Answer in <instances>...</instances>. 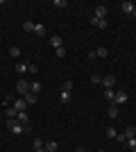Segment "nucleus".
Returning a JSON list of instances; mask_svg holds the SVG:
<instances>
[{
    "mask_svg": "<svg viewBox=\"0 0 136 152\" xmlns=\"http://www.w3.org/2000/svg\"><path fill=\"white\" fill-rule=\"evenodd\" d=\"M113 98H116V91H113V89H104V100L109 102V104L113 102Z\"/></svg>",
    "mask_w": 136,
    "mask_h": 152,
    "instance_id": "obj_14",
    "label": "nucleus"
},
{
    "mask_svg": "<svg viewBox=\"0 0 136 152\" xmlns=\"http://www.w3.org/2000/svg\"><path fill=\"white\" fill-rule=\"evenodd\" d=\"M9 55H12L14 59H18V57H20V48H18V45H14V48H9Z\"/></svg>",
    "mask_w": 136,
    "mask_h": 152,
    "instance_id": "obj_20",
    "label": "nucleus"
},
{
    "mask_svg": "<svg viewBox=\"0 0 136 152\" xmlns=\"http://www.w3.org/2000/svg\"><path fill=\"white\" fill-rule=\"evenodd\" d=\"M116 82H118V80H116L113 75H104V77H102V84H104V89H113V86H116Z\"/></svg>",
    "mask_w": 136,
    "mask_h": 152,
    "instance_id": "obj_5",
    "label": "nucleus"
},
{
    "mask_svg": "<svg viewBox=\"0 0 136 152\" xmlns=\"http://www.w3.org/2000/svg\"><path fill=\"white\" fill-rule=\"evenodd\" d=\"M61 91H68V93H71L73 91V80H64V82H61Z\"/></svg>",
    "mask_w": 136,
    "mask_h": 152,
    "instance_id": "obj_18",
    "label": "nucleus"
},
{
    "mask_svg": "<svg viewBox=\"0 0 136 152\" xmlns=\"http://www.w3.org/2000/svg\"><path fill=\"white\" fill-rule=\"evenodd\" d=\"M50 45L55 48V50H57V48H61V45H64L61 37H59V34H52V37H50Z\"/></svg>",
    "mask_w": 136,
    "mask_h": 152,
    "instance_id": "obj_7",
    "label": "nucleus"
},
{
    "mask_svg": "<svg viewBox=\"0 0 136 152\" xmlns=\"http://www.w3.org/2000/svg\"><path fill=\"white\" fill-rule=\"evenodd\" d=\"M57 57H59V59L66 57V48H64V45H61V48H57Z\"/></svg>",
    "mask_w": 136,
    "mask_h": 152,
    "instance_id": "obj_29",
    "label": "nucleus"
},
{
    "mask_svg": "<svg viewBox=\"0 0 136 152\" xmlns=\"http://www.w3.org/2000/svg\"><path fill=\"white\" fill-rule=\"evenodd\" d=\"M34 34H36V37H45L48 32H45L43 25H39V23H36V25H34Z\"/></svg>",
    "mask_w": 136,
    "mask_h": 152,
    "instance_id": "obj_17",
    "label": "nucleus"
},
{
    "mask_svg": "<svg viewBox=\"0 0 136 152\" xmlns=\"http://www.w3.org/2000/svg\"><path fill=\"white\" fill-rule=\"evenodd\" d=\"M27 73L36 75V73H39V66H36V64H30V66H27Z\"/></svg>",
    "mask_w": 136,
    "mask_h": 152,
    "instance_id": "obj_25",
    "label": "nucleus"
},
{
    "mask_svg": "<svg viewBox=\"0 0 136 152\" xmlns=\"http://www.w3.org/2000/svg\"><path fill=\"white\" fill-rule=\"evenodd\" d=\"M43 148H45V143L36 136V139H34V152H36V150H43Z\"/></svg>",
    "mask_w": 136,
    "mask_h": 152,
    "instance_id": "obj_21",
    "label": "nucleus"
},
{
    "mask_svg": "<svg viewBox=\"0 0 136 152\" xmlns=\"http://www.w3.org/2000/svg\"><path fill=\"white\" fill-rule=\"evenodd\" d=\"M14 109L20 114V111H25V109H27V102L23 100V98H18V100H14Z\"/></svg>",
    "mask_w": 136,
    "mask_h": 152,
    "instance_id": "obj_8",
    "label": "nucleus"
},
{
    "mask_svg": "<svg viewBox=\"0 0 136 152\" xmlns=\"http://www.w3.org/2000/svg\"><path fill=\"white\" fill-rule=\"evenodd\" d=\"M120 7H123V12L127 14V16H129V14L134 12V7H136V5H134V2H129V0H125V2H123Z\"/></svg>",
    "mask_w": 136,
    "mask_h": 152,
    "instance_id": "obj_10",
    "label": "nucleus"
},
{
    "mask_svg": "<svg viewBox=\"0 0 136 152\" xmlns=\"http://www.w3.org/2000/svg\"><path fill=\"white\" fill-rule=\"evenodd\" d=\"M129 16H132V18H136V7H134V12H132V14H129Z\"/></svg>",
    "mask_w": 136,
    "mask_h": 152,
    "instance_id": "obj_32",
    "label": "nucleus"
},
{
    "mask_svg": "<svg viewBox=\"0 0 136 152\" xmlns=\"http://www.w3.org/2000/svg\"><path fill=\"white\" fill-rule=\"evenodd\" d=\"M34 25H36V23H32V20H25V23H23V30H25V32H34Z\"/></svg>",
    "mask_w": 136,
    "mask_h": 152,
    "instance_id": "obj_22",
    "label": "nucleus"
},
{
    "mask_svg": "<svg viewBox=\"0 0 136 152\" xmlns=\"http://www.w3.org/2000/svg\"><path fill=\"white\" fill-rule=\"evenodd\" d=\"M57 148H59L57 141H48V143H45V150L48 152H57Z\"/></svg>",
    "mask_w": 136,
    "mask_h": 152,
    "instance_id": "obj_16",
    "label": "nucleus"
},
{
    "mask_svg": "<svg viewBox=\"0 0 136 152\" xmlns=\"http://www.w3.org/2000/svg\"><path fill=\"white\" fill-rule=\"evenodd\" d=\"M127 100H129V98H127V93H125V91H116V98H113V102H111V104H118V107H120V104H125Z\"/></svg>",
    "mask_w": 136,
    "mask_h": 152,
    "instance_id": "obj_4",
    "label": "nucleus"
},
{
    "mask_svg": "<svg viewBox=\"0 0 136 152\" xmlns=\"http://www.w3.org/2000/svg\"><path fill=\"white\" fill-rule=\"evenodd\" d=\"M16 121H18L20 125H23V129H25V132L30 129V116H27V111H20V114L16 116Z\"/></svg>",
    "mask_w": 136,
    "mask_h": 152,
    "instance_id": "obj_3",
    "label": "nucleus"
},
{
    "mask_svg": "<svg viewBox=\"0 0 136 152\" xmlns=\"http://www.w3.org/2000/svg\"><path fill=\"white\" fill-rule=\"evenodd\" d=\"M23 100H25L27 104H36V100H39V98H36V93H32V91H30L27 95H23Z\"/></svg>",
    "mask_w": 136,
    "mask_h": 152,
    "instance_id": "obj_12",
    "label": "nucleus"
},
{
    "mask_svg": "<svg viewBox=\"0 0 136 152\" xmlns=\"http://www.w3.org/2000/svg\"><path fill=\"white\" fill-rule=\"evenodd\" d=\"M59 100L64 102V104H68V102H71V100H73V95H71V93H68V91H61V93H59Z\"/></svg>",
    "mask_w": 136,
    "mask_h": 152,
    "instance_id": "obj_15",
    "label": "nucleus"
},
{
    "mask_svg": "<svg viewBox=\"0 0 136 152\" xmlns=\"http://www.w3.org/2000/svg\"><path fill=\"white\" fill-rule=\"evenodd\" d=\"M97 152H107V150H97Z\"/></svg>",
    "mask_w": 136,
    "mask_h": 152,
    "instance_id": "obj_35",
    "label": "nucleus"
},
{
    "mask_svg": "<svg viewBox=\"0 0 136 152\" xmlns=\"http://www.w3.org/2000/svg\"><path fill=\"white\" fill-rule=\"evenodd\" d=\"M93 16H95L97 20H102V18H107V7H104V5L95 7V12H93Z\"/></svg>",
    "mask_w": 136,
    "mask_h": 152,
    "instance_id": "obj_6",
    "label": "nucleus"
},
{
    "mask_svg": "<svg viewBox=\"0 0 136 152\" xmlns=\"http://www.w3.org/2000/svg\"><path fill=\"white\" fill-rule=\"evenodd\" d=\"M127 145H129V150L136 152V139H129V141H127Z\"/></svg>",
    "mask_w": 136,
    "mask_h": 152,
    "instance_id": "obj_30",
    "label": "nucleus"
},
{
    "mask_svg": "<svg viewBox=\"0 0 136 152\" xmlns=\"http://www.w3.org/2000/svg\"><path fill=\"white\" fill-rule=\"evenodd\" d=\"M27 66H30V64L18 61V64H16V73H18V75H25V73H27Z\"/></svg>",
    "mask_w": 136,
    "mask_h": 152,
    "instance_id": "obj_13",
    "label": "nucleus"
},
{
    "mask_svg": "<svg viewBox=\"0 0 136 152\" xmlns=\"http://www.w3.org/2000/svg\"><path fill=\"white\" fill-rule=\"evenodd\" d=\"M16 91H18L20 95H27L30 91H32V82H27V80H20V82L16 84Z\"/></svg>",
    "mask_w": 136,
    "mask_h": 152,
    "instance_id": "obj_2",
    "label": "nucleus"
},
{
    "mask_svg": "<svg viewBox=\"0 0 136 152\" xmlns=\"http://www.w3.org/2000/svg\"><path fill=\"white\" fill-rule=\"evenodd\" d=\"M118 114H120V107H118V104H109L107 116H109V118H118Z\"/></svg>",
    "mask_w": 136,
    "mask_h": 152,
    "instance_id": "obj_9",
    "label": "nucleus"
},
{
    "mask_svg": "<svg viewBox=\"0 0 136 152\" xmlns=\"http://www.w3.org/2000/svg\"><path fill=\"white\" fill-rule=\"evenodd\" d=\"M75 152H86V150H84V148H77V150H75Z\"/></svg>",
    "mask_w": 136,
    "mask_h": 152,
    "instance_id": "obj_33",
    "label": "nucleus"
},
{
    "mask_svg": "<svg viewBox=\"0 0 136 152\" xmlns=\"http://www.w3.org/2000/svg\"><path fill=\"white\" fill-rule=\"evenodd\" d=\"M116 141H118V143H125L127 139H125V134H118V136H116Z\"/></svg>",
    "mask_w": 136,
    "mask_h": 152,
    "instance_id": "obj_31",
    "label": "nucleus"
},
{
    "mask_svg": "<svg viewBox=\"0 0 136 152\" xmlns=\"http://www.w3.org/2000/svg\"><path fill=\"white\" fill-rule=\"evenodd\" d=\"M7 129H9V132H14V134H23V132H25V129H23V125H20V123H16V118H9V121H7Z\"/></svg>",
    "mask_w": 136,
    "mask_h": 152,
    "instance_id": "obj_1",
    "label": "nucleus"
},
{
    "mask_svg": "<svg viewBox=\"0 0 136 152\" xmlns=\"http://www.w3.org/2000/svg\"><path fill=\"white\" fill-rule=\"evenodd\" d=\"M55 7H59V9H64V7H68V2H66V0H55Z\"/></svg>",
    "mask_w": 136,
    "mask_h": 152,
    "instance_id": "obj_27",
    "label": "nucleus"
},
{
    "mask_svg": "<svg viewBox=\"0 0 136 152\" xmlns=\"http://www.w3.org/2000/svg\"><path fill=\"white\" fill-rule=\"evenodd\" d=\"M41 89H43V86H41V82H36V80H34V82H32V93L39 95V93H41Z\"/></svg>",
    "mask_w": 136,
    "mask_h": 152,
    "instance_id": "obj_23",
    "label": "nucleus"
},
{
    "mask_svg": "<svg viewBox=\"0 0 136 152\" xmlns=\"http://www.w3.org/2000/svg\"><path fill=\"white\" fill-rule=\"evenodd\" d=\"M36 152H48V150H45V148H43V150H36Z\"/></svg>",
    "mask_w": 136,
    "mask_h": 152,
    "instance_id": "obj_34",
    "label": "nucleus"
},
{
    "mask_svg": "<svg viewBox=\"0 0 136 152\" xmlns=\"http://www.w3.org/2000/svg\"><path fill=\"white\" fill-rule=\"evenodd\" d=\"M104 134H107L109 139H116V136H118V132L113 129V127H107V129H104Z\"/></svg>",
    "mask_w": 136,
    "mask_h": 152,
    "instance_id": "obj_24",
    "label": "nucleus"
},
{
    "mask_svg": "<svg viewBox=\"0 0 136 152\" xmlns=\"http://www.w3.org/2000/svg\"><path fill=\"white\" fill-rule=\"evenodd\" d=\"M123 134H125V139H127V141H129V139H136V127H134V125H129Z\"/></svg>",
    "mask_w": 136,
    "mask_h": 152,
    "instance_id": "obj_11",
    "label": "nucleus"
},
{
    "mask_svg": "<svg viewBox=\"0 0 136 152\" xmlns=\"http://www.w3.org/2000/svg\"><path fill=\"white\" fill-rule=\"evenodd\" d=\"M95 55H97V57H102V59H107V57H109V50H107V48H97Z\"/></svg>",
    "mask_w": 136,
    "mask_h": 152,
    "instance_id": "obj_19",
    "label": "nucleus"
},
{
    "mask_svg": "<svg viewBox=\"0 0 136 152\" xmlns=\"http://www.w3.org/2000/svg\"><path fill=\"white\" fill-rule=\"evenodd\" d=\"M91 82H93V84H102V75H97V73H95V75H91Z\"/></svg>",
    "mask_w": 136,
    "mask_h": 152,
    "instance_id": "obj_26",
    "label": "nucleus"
},
{
    "mask_svg": "<svg viewBox=\"0 0 136 152\" xmlns=\"http://www.w3.org/2000/svg\"><path fill=\"white\" fill-rule=\"evenodd\" d=\"M97 27H100V30H107V27H109V23H107V18L97 20Z\"/></svg>",
    "mask_w": 136,
    "mask_h": 152,
    "instance_id": "obj_28",
    "label": "nucleus"
}]
</instances>
